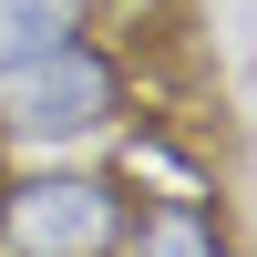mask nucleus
Listing matches in <instances>:
<instances>
[{"instance_id":"2","label":"nucleus","mask_w":257,"mask_h":257,"mask_svg":"<svg viewBox=\"0 0 257 257\" xmlns=\"http://www.w3.org/2000/svg\"><path fill=\"white\" fill-rule=\"evenodd\" d=\"M134 185L113 155H0V257H123Z\"/></svg>"},{"instance_id":"4","label":"nucleus","mask_w":257,"mask_h":257,"mask_svg":"<svg viewBox=\"0 0 257 257\" xmlns=\"http://www.w3.org/2000/svg\"><path fill=\"white\" fill-rule=\"evenodd\" d=\"M93 21H103V0H0V72H21V62L82 41Z\"/></svg>"},{"instance_id":"1","label":"nucleus","mask_w":257,"mask_h":257,"mask_svg":"<svg viewBox=\"0 0 257 257\" xmlns=\"http://www.w3.org/2000/svg\"><path fill=\"white\" fill-rule=\"evenodd\" d=\"M134 113H144V72L113 41V21L0 72V155H103Z\"/></svg>"},{"instance_id":"3","label":"nucleus","mask_w":257,"mask_h":257,"mask_svg":"<svg viewBox=\"0 0 257 257\" xmlns=\"http://www.w3.org/2000/svg\"><path fill=\"white\" fill-rule=\"evenodd\" d=\"M123 257H237L226 196H134Z\"/></svg>"}]
</instances>
